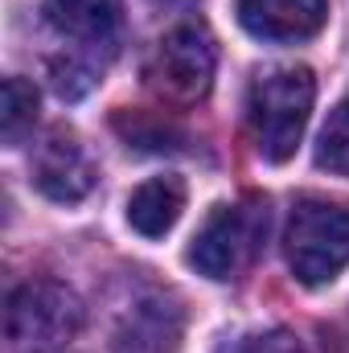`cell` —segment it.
I'll use <instances>...</instances> for the list:
<instances>
[{
    "mask_svg": "<svg viewBox=\"0 0 349 353\" xmlns=\"http://www.w3.org/2000/svg\"><path fill=\"white\" fill-rule=\"evenodd\" d=\"M312 99H317V79L308 66H275L251 83L247 128L263 161L283 165L296 152L312 115Z\"/></svg>",
    "mask_w": 349,
    "mask_h": 353,
    "instance_id": "cell-1",
    "label": "cell"
},
{
    "mask_svg": "<svg viewBox=\"0 0 349 353\" xmlns=\"http://www.w3.org/2000/svg\"><path fill=\"white\" fill-rule=\"evenodd\" d=\"M283 255L304 288L333 283L349 263V205L329 197H300L283 230Z\"/></svg>",
    "mask_w": 349,
    "mask_h": 353,
    "instance_id": "cell-2",
    "label": "cell"
},
{
    "mask_svg": "<svg viewBox=\"0 0 349 353\" xmlns=\"http://www.w3.org/2000/svg\"><path fill=\"white\" fill-rule=\"evenodd\" d=\"M83 329V300L54 279L21 283L4 304V337L17 353H54Z\"/></svg>",
    "mask_w": 349,
    "mask_h": 353,
    "instance_id": "cell-3",
    "label": "cell"
},
{
    "mask_svg": "<svg viewBox=\"0 0 349 353\" xmlns=\"http://www.w3.org/2000/svg\"><path fill=\"white\" fill-rule=\"evenodd\" d=\"M267 234V210L263 205H214L201 230L189 243V267H197L206 279H230L251 263Z\"/></svg>",
    "mask_w": 349,
    "mask_h": 353,
    "instance_id": "cell-4",
    "label": "cell"
},
{
    "mask_svg": "<svg viewBox=\"0 0 349 353\" xmlns=\"http://www.w3.org/2000/svg\"><path fill=\"white\" fill-rule=\"evenodd\" d=\"M214 37L201 25H177L157 41L144 79L169 103H197L214 83Z\"/></svg>",
    "mask_w": 349,
    "mask_h": 353,
    "instance_id": "cell-5",
    "label": "cell"
},
{
    "mask_svg": "<svg viewBox=\"0 0 349 353\" xmlns=\"http://www.w3.org/2000/svg\"><path fill=\"white\" fill-rule=\"evenodd\" d=\"M29 176H33V185H37L41 197H50L58 205H74V201H83L90 189H94L99 169H94L90 152L83 148V140L70 128H54L33 148Z\"/></svg>",
    "mask_w": 349,
    "mask_h": 353,
    "instance_id": "cell-6",
    "label": "cell"
},
{
    "mask_svg": "<svg viewBox=\"0 0 349 353\" xmlns=\"http://www.w3.org/2000/svg\"><path fill=\"white\" fill-rule=\"evenodd\" d=\"M181 341H185V308L169 292L140 296L111 333L115 353H177Z\"/></svg>",
    "mask_w": 349,
    "mask_h": 353,
    "instance_id": "cell-7",
    "label": "cell"
},
{
    "mask_svg": "<svg viewBox=\"0 0 349 353\" xmlns=\"http://www.w3.org/2000/svg\"><path fill=\"white\" fill-rule=\"evenodd\" d=\"M41 21L62 41H74L79 54L87 50L115 54L119 25H123V0H41Z\"/></svg>",
    "mask_w": 349,
    "mask_h": 353,
    "instance_id": "cell-8",
    "label": "cell"
},
{
    "mask_svg": "<svg viewBox=\"0 0 349 353\" xmlns=\"http://www.w3.org/2000/svg\"><path fill=\"white\" fill-rule=\"evenodd\" d=\"M239 25L263 41H304L321 33L329 4L325 0H235Z\"/></svg>",
    "mask_w": 349,
    "mask_h": 353,
    "instance_id": "cell-9",
    "label": "cell"
},
{
    "mask_svg": "<svg viewBox=\"0 0 349 353\" xmlns=\"http://www.w3.org/2000/svg\"><path fill=\"white\" fill-rule=\"evenodd\" d=\"M185 210V185L177 176H152L128 197V222L144 239H165Z\"/></svg>",
    "mask_w": 349,
    "mask_h": 353,
    "instance_id": "cell-10",
    "label": "cell"
},
{
    "mask_svg": "<svg viewBox=\"0 0 349 353\" xmlns=\"http://www.w3.org/2000/svg\"><path fill=\"white\" fill-rule=\"evenodd\" d=\"M111 128L128 140V148H140V152H181V148H185V132L173 128L165 115L119 111V115L111 119Z\"/></svg>",
    "mask_w": 349,
    "mask_h": 353,
    "instance_id": "cell-11",
    "label": "cell"
},
{
    "mask_svg": "<svg viewBox=\"0 0 349 353\" xmlns=\"http://www.w3.org/2000/svg\"><path fill=\"white\" fill-rule=\"evenodd\" d=\"M37 119V90L25 79H4V103H0V136L4 144H21L25 132Z\"/></svg>",
    "mask_w": 349,
    "mask_h": 353,
    "instance_id": "cell-12",
    "label": "cell"
},
{
    "mask_svg": "<svg viewBox=\"0 0 349 353\" xmlns=\"http://www.w3.org/2000/svg\"><path fill=\"white\" fill-rule=\"evenodd\" d=\"M317 165L329 169L337 176H349V99L337 103L321 128V140H317Z\"/></svg>",
    "mask_w": 349,
    "mask_h": 353,
    "instance_id": "cell-13",
    "label": "cell"
},
{
    "mask_svg": "<svg viewBox=\"0 0 349 353\" xmlns=\"http://www.w3.org/2000/svg\"><path fill=\"white\" fill-rule=\"evenodd\" d=\"M222 353H304L300 337L288 329H263V333H247L235 345H226Z\"/></svg>",
    "mask_w": 349,
    "mask_h": 353,
    "instance_id": "cell-14",
    "label": "cell"
},
{
    "mask_svg": "<svg viewBox=\"0 0 349 353\" xmlns=\"http://www.w3.org/2000/svg\"><path fill=\"white\" fill-rule=\"evenodd\" d=\"M161 4H185V0H161Z\"/></svg>",
    "mask_w": 349,
    "mask_h": 353,
    "instance_id": "cell-15",
    "label": "cell"
}]
</instances>
